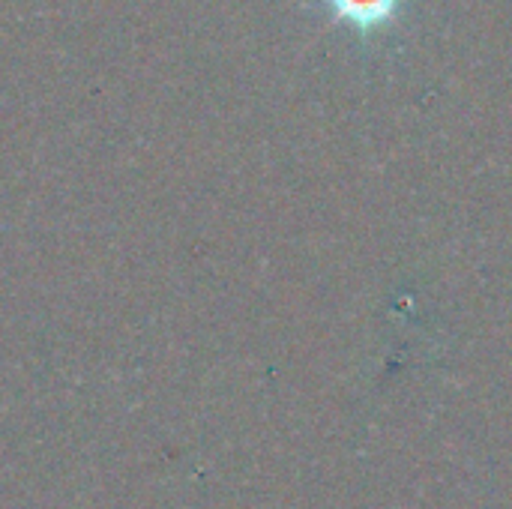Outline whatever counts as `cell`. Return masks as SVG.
Returning a JSON list of instances; mask_svg holds the SVG:
<instances>
[{
    "label": "cell",
    "mask_w": 512,
    "mask_h": 509,
    "mask_svg": "<svg viewBox=\"0 0 512 509\" xmlns=\"http://www.w3.org/2000/svg\"><path fill=\"white\" fill-rule=\"evenodd\" d=\"M333 9L357 27H375L387 21L402 0H330Z\"/></svg>",
    "instance_id": "obj_1"
}]
</instances>
